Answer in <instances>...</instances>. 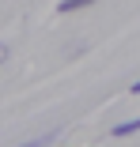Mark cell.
<instances>
[{
	"label": "cell",
	"instance_id": "6da1fadb",
	"mask_svg": "<svg viewBox=\"0 0 140 147\" xmlns=\"http://www.w3.org/2000/svg\"><path fill=\"white\" fill-rule=\"evenodd\" d=\"M133 132H140V117H136V121H125V125H118V128H110V136H114V140H121V136H133Z\"/></svg>",
	"mask_w": 140,
	"mask_h": 147
},
{
	"label": "cell",
	"instance_id": "7a4b0ae2",
	"mask_svg": "<svg viewBox=\"0 0 140 147\" xmlns=\"http://www.w3.org/2000/svg\"><path fill=\"white\" fill-rule=\"evenodd\" d=\"M87 4H99V0H61L57 11H76V8H87Z\"/></svg>",
	"mask_w": 140,
	"mask_h": 147
},
{
	"label": "cell",
	"instance_id": "3957f363",
	"mask_svg": "<svg viewBox=\"0 0 140 147\" xmlns=\"http://www.w3.org/2000/svg\"><path fill=\"white\" fill-rule=\"evenodd\" d=\"M0 61H8V45H0Z\"/></svg>",
	"mask_w": 140,
	"mask_h": 147
},
{
	"label": "cell",
	"instance_id": "277c9868",
	"mask_svg": "<svg viewBox=\"0 0 140 147\" xmlns=\"http://www.w3.org/2000/svg\"><path fill=\"white\" fill-rule=\"evenodd\" d=\"M133 94H140V79H136V83H133Z\"/></svg>",
	"mask_w": 140,
	"mask_h": 147
}]
</instances>
